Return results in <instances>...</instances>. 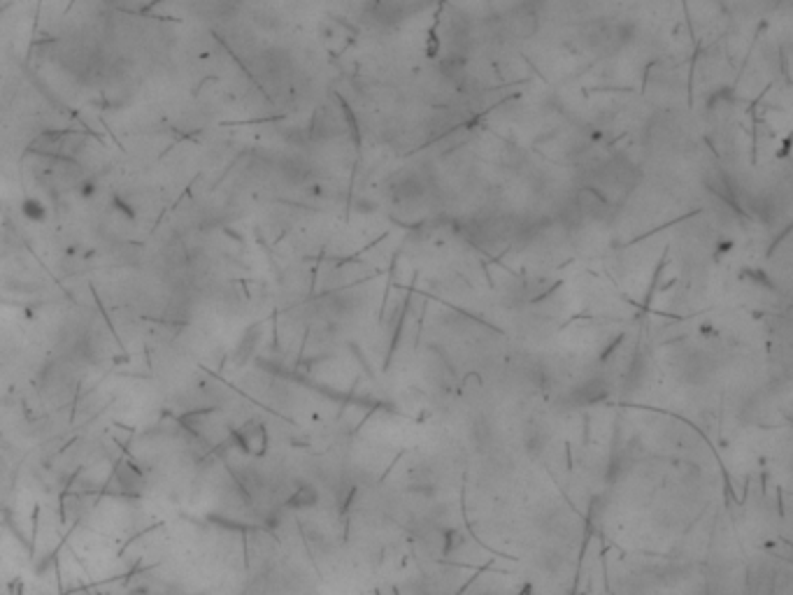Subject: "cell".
<instances>
[{
    "label": "cell",
    "mask_w": 793,
    "mask_h": 595,
    "mask_svg": "<svg viewBox=\"0 0 793 595\" xmlns=\"http://www.w3.org/2000/svg\"><path fill=\"white\" fill-rule=\"evenodd\" d=\"M21 212H23V216H26V219H31L35 223L45 219V207H42V203H40V200L28 198L26 203L21 205Z\"/></svg>",
    "instance_id": "obj_1"
}]
</instances>
